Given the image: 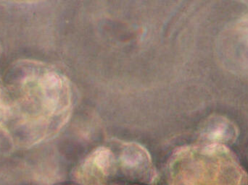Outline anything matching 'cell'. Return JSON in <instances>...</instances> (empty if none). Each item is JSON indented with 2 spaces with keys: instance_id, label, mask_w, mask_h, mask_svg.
<instances>
[{
  "instance_id": "cell-1",
  "label": "cell",
  "mask_w": 248,
  "mask_h": 185,
  "mask_svg": "<svg viewBox=\"0 0 248 185\" xmlns=\"http://www.w3.org/2000/svg\"><path fill=\"white\" fill-rule=\"evenodd\" d=\"M2 93L1 127L26 144L56 133L71 115L69 82L42 62L23 59L13 63L4 75Z\"/></svg>"
},
{
  "instance_id": "cell-3",
  "label": "cell",
  "mask_w": 248,
  "mask_h": 185,
  "mask_svg": "<svg viewBox=\"0 0 248 185\" xmlns=\"http://www.w3.org/2000/svg\"><path fill=\"white\" fill-rule=\"evenodd\" d=\"M237 129L232 122L222 116H215L208 121L202 137L209 142L223 144L237 138Z\"/></svg>"
},
{
  "instance_id": "cell-4",
  "label": "cell",
  "mask_w": 248,
  "mask_h": 185,
  "mask_svg": "<svg viewBox=\"0 0 248 185\" xmlns=\"http://www.w3.org/2000/svg\"><path fill=\"white\" fill-rule=\"evenodd\" d=\"M1 119H2V102H1V94L0 92V127H1Z\"/></svg>"
},
{
  "instance_id": "cell-2",
  "label": "cell",
  "mask_w": 248,
  "mask_h": 185,
  "mask_svg": "<svg viewBox=\"0 0 248 185\" xmlns=\"http://www.w3.org/2000/svg\"><path fill=\"white\" fill-rule=\"evenodd\" d=\"M218 49L227 68L248 78V10L224 30Z\"/></svg>"
}]
</instances>
